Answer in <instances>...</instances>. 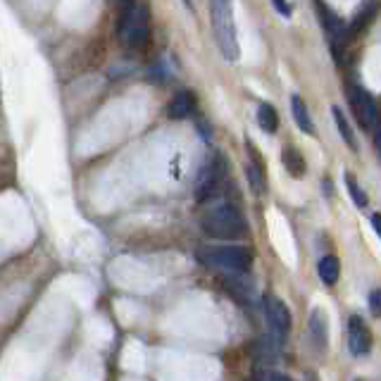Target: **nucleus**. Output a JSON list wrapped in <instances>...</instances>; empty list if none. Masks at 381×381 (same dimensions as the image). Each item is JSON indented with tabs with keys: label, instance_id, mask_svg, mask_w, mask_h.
Segmentation results:
<instances>
[{
	"label": "nucleus",
	"instance_id": "1",
	"mask_svg": "<svg viewBox=\"0 0 381 381\" xmlns=\"http://www.w3.org/2000/svg\"><path fill=\"white\" fill-rule=\"evenodd\" d=\"M198 260L227 274H245L253 265V253L245 245H205L198 250Z\"/></svg>",
	"mask_w": 381,
	"mask_h": 381
},
{
	"label": "nucleus",
	"instance_id": "2",
	"mask_svg": "<svg viewBox=\"0 0 381 381\" xmlns=\"http://www.w3.org/2000/svg\"><path fill=\"white\" fill-rule=\"evenodd\" d=\"M200 229L210 238H241L248 232V222H245L243 212L238 208H234V205H219V208H212L210 212L203 214Z\"/></svg>",
	"mask_w": 381,
	"mask_h": 381
},
{
	"label": "nucleus",
	"instance_id": "3",
	"mask_svg": "<svg viewBox=\"0 0 381 381\" xmlns=\"http://www.w3.org/2000/svg\"><path fill=\"white\" fill-rule=\"evenodd\" d=\"M210 14H212V29L217 36L219 50L227 60L238 58V43H236V27H234V12L232 0H210Z\"/></svg>",
	"mask_w": 381,
	"mask_h": 381
},
{
	"label": "nucleus",
	"instance_id": "4",
	"mask_svg": "<svg viewBox=\"0 0 381 381\" xmlns=\"http://www.w3.org/2000/svg\"><path fill=\"white\" fill-rule=\"evenodd\" d=\"M119 36L129 48H141L150 38V14L143 3H129L119 24Z\"/></svg>",
	"mask_w": 381,
	"mask_h": 381
},
{
	"label": "nucleus",
	"instance_id": "5",
	"mask_svg": "<svg viewBox=\"0 0 381 381\" xmlns=\"http://www.w3.org/2000/svg\"><path fill=\"white\" fill-rule=\"evenodd\" d=\"M224 177H227V160L222 155H210L205 167L200 169L198 182H195V200L205 203L208 198H212L214 193L222 186Z\"/></svg>",
	"mask_w": 381,
	"mask_h": 381
},
{
	"label": "nucleus",
	"instance_id": "6",
	"mask_svg": "<svg viewBox=\"0 0 381 381\" xmlns=\"http://www.w3.org/2000/svg\"><path fill=\"white\" fill-rule=\"evenodd\" d=\"M262 310H265V319H267L269 329H272L279 339L288 336V332H291V310L286 308L284 300L277 298V295H267V298L262 300Z\"/></svg>",
	"mask_w": 381,
	"mask_h": 381
},
{
	"label": "nucleus",
	"instance_id": "7",
	"mask_svg": "<svg viewBox=\"0 0 381 381\" xmlns=\"http://www.w3.org/2000/svg\"><path fill=\"white\" fill-rule=\"evenodd\" d=\"M350 103H353V110H355V114H358L360 124H362L365 129L379 132V112H377V103L372 100V95L365 91V88L353 86L350 88Z\"/></svg>",
	"mask_w": 381,
	"mask_h": 381
},
{
	"label": "nucleus",
	"instance_id": "8",
	"mask_svg": "<svg viewBox=\"0 0 381 381\" xmlns=\"http://www.w3.org/2000/svg\"><path fill=\"white\" fill-rule=\"evenodd\" d=\"M369 345H372V334H369L367 324L360 317H350L348 319V348L355 358H362L367 355Z\"/></svg>",
	"mask_w": 381,
	"mask_h": 381
},
{
	"label": "nucleus",
	"instance_id": "9",
	"mask_svg": "<svg viewBox=\"0 0 381 381\" xmlns=\"http://www.w3.org/2000/svg\"><path fill=\"white\" fill-rule=\"evenodd\" d=\"M310 339H312L317 350H324L329 345V324L319 308H315L312 315H310Z\"/></svg>",
	"mask_w": 381,
	"mask_h": 381
},
{
	"label": "nucleus",
	"instance_id": "10",
	"mask_svg": "<svg viewBox=\"0 0 381 381\" xmlns=\"http://www.w3.org/2000/svg\"><path fill=\"white\" fill-rule=\"evenodd\" d=\"M193 108H195V98H193V93L182 91V93L174 95V100H172V103H169L167 112H169V117H172V119H186L188 114L193 112Z\"/></svg>",
	"mask_w": 381,
	"mask_h": 381
},
{
	"label": "nucleus",
	"instance_id": "11",
	"mask_svg": "<svg viewBox=\"0 0 381 381\" xmlns=\"http://www.w3.org/2000/svg\"><path fill=\"white\" fill-rule=\"evenodd\" d=\"M317 274H319V279H322V284L334 286L336 282H339V277H341L339 258H336V255H324V258L319 260V265H317Z\"/></svg>",
	"mask_w": 381,
	"mask_h": 381
},
{
	"label": "nucleus",
	"instance_id": "12",
	"mask_svg": "<svg viewBox=\"0 0 381 381\" xmlns=\"http://www.w3.org/2000/svg\"><path fill=\"white\" fill-rule=\"evenodd\" d=\"M282 162H284L286 172H288L293 179H303L305 177V160H303V155H300L295 148H284Z\"/></svg>",
	"mask_w": 381,
	"mask_h": 381
},
{
	"label": "nucleus",
	"instance_id": "13",
	"mask_svg": "<svg viewBox=\"0 0 381 381\" xmlns=\"http://www.w3.org/2000/svg\"><path fill=\"white\" fill-rule=\"evenodd\" d=\"M291 108H293V119H295V124L300 127V132L315 134L312 119H310V112H308V108H305V103H303L300 95H293V98H291Z\"/></svg>",
	"mask_w": 381,
	"mask_h": 381
},
{
	"label": "nucleus",
	"instance_id": "14",
	"mask_svg": "<svg viewBox=\"0 0 381 381\" xmlns=\"http://www.w3.org/2000/svg\"><path fill=\"white\" fill-rule=\"evenodd\" d=\"M245 177H248V184L250 188H253V193L262 195L265 193V169L262 164H260V160H253V162L245 164Z\"/></svg>",
	"mask_w": 381,
	"mask_h": 381
},
{
	"label": "nucleus",
	"instance_id": "15",
	"mask_svg": "<svg viewBox=\"0 0 381 381\" xmlns=\"http://www.w3.org/2000/svg\"><path fill=\"white\" fill-rule=\"evenodd\" d=\"M258 124H260V129H262V132H267V134H274V132H277V127H279V114H277V110H274L269 103H262V105L258 108Z\"/></svg>",
	"mask_w": 381,
	"mask_h": 381
},
{
	"label": "nucleus",
	"instance_id": "16",
	"mask_svg": "<svg viewBox=\"0 0 381 381\" xmlns=\"http://www.w3.org/2000/svg\"><path fill=\"white\" fill-rule=\"evenodd\" d=\"M334 119H336V127H339V134L343 136V141L350 145V150H358V141H355V134H353V129H350L348 119H345L343 110L334 108Z\"/></svg>",
	"mask_w": 381,
	"mask_h": 381
},
{
	"label": "nucleus",
	"instance_id": "17",
	"mask_svg": "<svg viewBox=\"0 0 381 381\" xmlns=\"http://www.w3.org/2000/svg\"><path fill=\"white\" fill-rule=\"evenodd\" d=\"M345 184H348V190H350V195H353L355 205H358V208H367V193L358 186L353 174H345Z\"/></svg>",
	"mask_w": 381,
	"mask_h": 381
},
{
	"label": "nucleus",
	"instance_id": "18",
	"mask_svg": "<svg viewBox=\"0 0 381 381\" xmlns=\"http://www.w3.org/2000/svg\"><path fill=\"white\" fill-rule=\"evenodd\" d=\"M379 303H381V293L379 291H372V293H369V310H372V315L374 317H379Z\"/></svg>",
	"mask_w": 381,
	"mask_h": 381
},
{
	"label": "nucleus",
	"instance_id": "19",
	"mask_svg": "<svg viewBox=\"0 0 381 381\" xmlns=\"http://www.w3.org/2000/svg\"><path fill=\"white\" fill-rule=\"evenodd\" d=\"M258 381H293V379L286 377V374H279V372H262Z\"/></svg>",
	"mask_w": 381,
	"mask_h": 381
},
{
	"label": "nucleus",
	"instance_id": "20",
	"mask_svg": "<svg viewBox=\"0 0 381 381\" xmlns=\"http://www.w3.org/2000/svg\"><path fill=\"white\" fill-rule=\"evenodd\" d=\"M274 5L282 14H291V5H286V0H274Z\"/></svg>",
	"mask_w": 381,
	"mask_h": 381
},
{
	"label": "nucleus",
	"instance_id": "21",
	"mask_svg": "<svg viewBox=\"0 0 381 381\" xmlns=\"http://www.w3.org/2000/svg\"><path fill=\"white\" fill-rule=\"evenodd\" d=\"M372 227H374V232L381 234V219H379V214H374V217H372Z\"/></svg>",
	"mask_w": 381,
	"mask_h": 381
},
{
	"label": "nucleus",
	"instance_id": "22",
	"mask_svg": "<svg viewBox=\"0 0 381 381\" xmlns=\"http://www.w3.org/2000/svg\"><path fill=\"white\" fill-rule=\"evenodd\" d=\"M112 3H132V0H112Z\"/></svg>",
	"mask_w": 381,
	"mask_h": 381
}]
</instances>
